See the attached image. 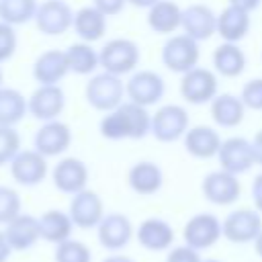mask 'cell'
<instances>
[{
    "label": "cell",
    "mask_w": 262,
    "mask_h": 262,
    "mask_svg": "<svg viewBox=\"0 0 262 262\" xmlns=\"http://www.w3.org/2000/svg\"><path fill=\"white\" fill-rule=\"evenodd\" d=\"M18 49V35L16 27L0 20V66L10 61Z\"/></svg>",
    "instance_id": "37"
},
{
    "label": "cell",
    "mask_w": 262,
    "mask_h": 262,
    "mask_svg": "<svg viewBox=\"0 0 262 262\" xmlns=\"http://www.w3.org/2000/svg\"><path fill=\"white\" fill-rule=\"evenodd\" d=\"M18 151H20V135L16 127L0 125V168L8 166Z\"/></svg>",
    "instance_id": "36"
},
{
    "label": "cell",
    "mask_w": 262,
    "mask_h": 262,
    "mask_svg": "<svg viewBox=\"0 0 262 262\" xmlns=\"http://www.w3.org/2000/svg\"><path fill=\"white\" fill-rule=\"evenodd\" d=\"M106 14L100 12L94 4H88V6H82L74 12V33L80 41H86V43H94V41H100L106 33Z\"/></svg>",
    "instance_id": "26"
},
{
    "label": "cell",
    "mask_w": 262,
    "mask_h": 262,
    "mask_svg": "<svg viewBox=\"0 0 262 262\" xmlns=\"http://www.w3.org/2000/svg\"><path fill=\"white\" fill-rule=\"evenodd\" d=\"M29 115V98L16 88L2 86L0 88V125L16 127Z\"/></svg>",
    "instance_id": "31"
},
{
    "label": "cell",
    "mask_w": 262,
    "mask_h": 262,
    "mask_svg": "<svg viewBox=\"0 0 262 262\" xmlns=\"http://www.w3.org/2000/svg\"><path fill=\"white\" fill-rule=\"evenodd\" d=\"M178 90L188 104H209L219 94V76L211 68L196 66L180 76Z\"/></svg>",
    "instance_id": "5"
},
{
    "label": "cell",
    "mask_w": 262,
    "mask_h": 262,
    "mask_svg": "<svg viewBox=\"0 0 262 262\" xmlns=\"http://www.w3.org/2000/svg\"><path fill=\"white\" fill-rule=\"evenodd\" d=\"M252 149H254L256 166H262V129L252 137Z\"/></svg>",
    "instance_id": "43"
},
{
    "label": "cell",
    "mask_w": 262,
    "mask_h": 262,
    "mask_svg": "<svg viewBox=\"0 0 262 262\" xmlns=\"http://www.w3.org/2000/svg\"><path fill=\"white\" fill-rule=\"evenodd\" d=\"M250 196H252V205L258 213H262V172L254 176L252 184H250Z\"/></svg>",
    "instance_id": "41"
},
{
    "label": "cell",
    "mask_w": 262,
    "mask_h": 262,
    "mask_svg": "<svg viewBox=\"0 0 262 262\" xmlns=\"http://www.w3.org/2000/svg\"><path fill=\"white\" fill-rule=\"evenodd\" d=\"M8 170H10L12 180L25 188H33V186L41 184L47 178V174L51 172L47 158L43 154H39L35 147L33 149H20L14 156V160L8 164Z\"/></svg>",
    "instance_id": "11"
},
{
    "label": "cell",
    "mask_w": 262,
    "mask_h": 262,
    "mask_svg": "<svg viewBox=\"0 0 262 262\" xmlns=\"http://www.w3.org/2000/svg\"><path fill=\"white\" fill-rule=\"evenodd\" d=\"M37 8V0H0V20L12 27H20L35 20Z\"/></svg>",
    "instance_id": "33"
},
{
    "label": "cell",
    "mask_w": 262,
    "mask_h": 262,
    "mask_svg": "<svg viewBox=\"0 0 262 262\" xmlns=\"http://www.w3.org/2000/svg\"><path fill=\"white\" fill-rule=\"evenodd\" d=\"M23 213V201L16 188L0 184V225L4 227L16 215Z\"/></svg>",
    "instance_id": "35"
},
{
    "label": "cell",
    "mask_w": 262,
    "mask_h": 262,
    "mask_svg": "<svg viewBox=\"0 0 262 262\" xmlns=\"http://www.w3.org/2000/svg\"><path fill=\"white\" fill-rule=\"evenodd\" d=\"M92 4L104 12L106 16H117L119 12H123V8L129 4L127 0H92Z\"/></svg>",
    "instance_id": "40"
},
{
    "label": "cell",
    "mask_w": 262,
    "mask_h": 262,
    "mask_svg": "<svg viewBox=\"0 0 262 262\" xmlns=\"http://www.w3.org/2000/svg\"><path fill=\"white\" fill-rule=\"evenodd\" d=\"M127 184L129 188L139 196H151L162 190L164 186V172L162 168L151 160H139L135 162L127 172Z\"/></svg>",
    "instance_id": "23"
},
{
    "label": "cell",
    "mask_w": 262,
    "mask_h": 262,
    "mask_svg": "<svg viewBox=\"0 0 262 262\" xmlns=\"http://www.w3.org/2000/svg\"><path fill=\"white\" fill-rule=\"evenodd\" d=\"M100 68L102 72L115 74V76H129L139 68L141 61V49L139 45L129 37H115L108 39L100 49Z\"/></svg>",
    "instance_id": "2"
},
{
    "label": "cell",
    "mask_w": 262,
    "mask_h": 262,
    "mask_svg": "<svg viewBox=\"0 0 262 262\" xmlns=\"http://www.w3.org/2000/svg\"><path fill=\"white\" fill-rule=\"evenodd\" d=\"M127 2H129L131 6H135V8H145V10H147V8L154 6L158 0H127Z\"/></svg>",
    "instance_id": "46"
},
{
    "label": "cell",
    "mask_w": 262,
    "mask_h": 262,
    "mask_svg": "<svg viewBox=\"0 0 262 262\" xmlns=\"http://www.w3.org/2000/svg\"><path fill=\"white\" fill-rule=\"evenodd\" d=\"M246 111L248 108H246L244 100L239 98V94H231V92H221L209 102L211 119L221 129H233V127L242 125Z\"/></svg>",
    "instance_id": "25"
},
{
    "label": "cell",
    "mask_w": 262,
    "mask_h": 262,
    "mask_svg": "<svg viewBox=\"0 0 262 262\" xmlns=\"http://www.w3.org/2000/svg\"><path fill=\"white\" fill-rule=\"evenodd\" d=\"M84 98L94 111L108 113L127 100L125 82L121 76H115L108 72L92 74L84 86Z\"/></svg>",
    "instance_id": "3"
},
{
    "label": "cell",
    "mask_w": 262,
    "mask_h": 262,
    "mask_svg": "<svg viewBox=\"0 0 262 262\" xmlns=\"http://www.w3.org/2000/svg\"><path fill=\"white\" fill-rule=\"evenodd\" d=\"M254 252L258 254V258L262 260V231H260V235L256 237V242H254Z\"/></svg>",
    "instance_id": "47"
},
{
    "label": "cell",
    "mask_w": 262,
    "mask_h": 262,
    "mask_svg": "<svg viewBox=\"0 0 262 262\" xmlns=\"http://www.w3.org/2000/svg\"><path fill=\"white\" fill-rule=\"evenodd\" d=\"M68 213L78 229H96L98 223L102 221V217L106 215L102 196L92 188H84V190L72 194Z\"/></svg>",
    "instance_id": "16"
},
{
    "label": "cell",
    "mask_w": 262,
    "mask_h": 262,
    "mask_svg": "<svg viewBox=\"0 0 262 262\" xmlns=\"http://www.w3.org/2000/svg\"><path fill=\"white\" fill-rule=\"evenodd\" d=\"M74 12L66 0H45L37 8L35 27L45 37L66 35L74 25Z\"/></svg>",
    "instance_id": "12"
},
{
    "label": "cell",
    "mask_w": 262,
    "mask_h": 262,
    "mask_svg": "<svg viewBox=\"0 0 262 262\" xmlns=\"http://www.w3.org/2000/svg\"><path fill=\"white\" fill-rule=\"evenodd\" d=\"M201 192H203L205 201H209L211 205L229 207L239 201L242 182H239V176L219 168V170L205 174V178L201 182Z\"/></svg>",
    "instance_id": "10"
},
{
    "label": "cell",
    "mask_w": 262,
    "mask_h": 262,
    "mask_svg": "<svg viewBox=\"0 0 262 262\" xmlns=\"http://www.w3.org/2000/svg\"><path fill=\"white\" fill-rule=\"evenodd\" d=\"M182 143H184V149L188 156H192L196 160H211V158H217L223 139L215 127L194 125L184 133Z\"/></svg>",
    "instance_id": "21"
},
{
    "label": "cell",
    "mask_w": 262,
    "mask_h": 262,
    "mask_svg": "<svg viewBox=\"0 0 262 262\" xmlns=\"http://www.w3.org/2000/svg\"><path fill=\"white\" fill-rule=\"evenodd\" d=\"M72 139L74 137H72V129L68 123L59 119L45 121L33 135V147L45 158H57L70 149Z\"/></svg>",
    "instance_id": "17"
},
{
    "label": "cell",
    "mask_w": 262,
    "mask_h": 262,
    "mask_svg": "<svg viewBox=\"0 0 262 262\" xmlns=\"http://www.w3.org/2000/svg\"><path fill=\"white\" fill-rule=\"evenodd\" d=\"M135 239L147 252H168L174 246L176 233L164 217H147L135 227Z\"/></svg>",
    "instance_id": "19"
},
{
    "label": "cell",
    "mask_w": 262,
    "mask_h": 262,
    "mask_svg": "<svg viewBox=\"0 0 262 262\" xmlns=\"http://www.w3.org/2000/svg\"><path fill=\"white\" fill-rule=\"evenodd\" d=\"M147 27L156 35H174L182 25V6L174 0H158L154 6L147 8Z\"/></svg>",
    "instance_id": "27"
},
{
    "label": "cell",
    "mask_w": 262,
    "mask_h": 262,
    "mask_svg": "<svg viewBox=\"0 0 262 262\" xmlns=\"http://www.w3.org/2000/svg\"><path fill=\"white\" fill-rule=\"evenodd\" d=\"M199 57H201L199 41L188 37L186 33H174L162 45V63L166 66V70L174 74L182 76L184 72L196 68Z\"/></svg>",
    "instance_id": "6"
},
{
    "label": "cell",
    "mask_w": 262,
    "mask_h": 262,
    "mask_svg": "<svg viewBox=\"0 0 262 262\" xmlns=\"http://www.w3.org/2000/svg\"><path fill=\"white\" fill-rule=\"evenodd\" d=\"M2 82H4V74H2V68H0V88H2Z\"/></svg>",
    "instance_id": "49"
},
{
    "label": "cell",
    "mask_w": 262,
    "mask_h": 262,
    "mask_svg": "<svg viewBox=\"0 0 262 262\" xmlns=\"http://www.w3.org/2000/svg\"><path fill=\"white\" fill-rule=\"evenodd\" d=\"M12 248H10V244H8V239H6V235H4V229H0V262H8L10 260V256H12Z\"/></svg>",
    "instance_id": "44"
},
{
    "label": "cell",
    "mask_w": 262,
    "mask_h": 262,
    "mask_svg": "<svg viewBox=\"0 0 262 262\" xmlns=\"http://www.w3.org/2000/svg\"><path fill=\"white\" fill-rule=\"evenodd\" d=\"M51 182L53 186L63 192V194H76L84 188H88V180H90V172L84 160L76 158V156H66L61 160H57V164L51 168Z\"/></svg>",
    "instance_id": "15"
},
{
    "label": "cell",
    "mask_w": 262,
    "mask_h": 262,
    "mask_svg": "<svg viewBox=\"0 0 262 262\" xmlns=\"http://www.w3.org/2000/svg\"><path fill=\"white\" fill-rule=\"evenodd\" d=\"M217 162H219L221 170H227L235 176L250 172L256 166L252 139H246L242 135H231V137L223 139L219 154H217Z\"/></svg>",
    "instance_id": "14"
},
{
    "label": "cell",
    "mask_w": 262,
    "mask_h": 262,
    "mask_svg": "<svg viewBox=\"0 0 262 262\" xmlns=\"http://www.w3.org/2000/svg\"><path fill=\"white\" fill-rule=\"evenodd\" d=\"M98 244L108 252H123L135 237V227L125 213L113 211L102 217L96 227Z\"/></svg>",
    "instance_id": "13"
},
{
    "label": "cell",
    "mask_w": 262,
    "mask_h": 262,
    "mask_svg": "<svg viewBox=\"0 0 262 262\" xmlns=\"http://www.w3.org/2000/svg\"><path fill=\"white\" fill-rule=\"evenodd\" d=\"M53 262H92V250L76 237H70L55 246Z\"/></svg>",
    "instance_id": "34"
},
{
    "label": "cell",
    "mask_w": 262,
    "mask_h": 262,
    "mask_svg": "<svg viewBox=\"0 0 262 262\" xmlns=\"http://www.w3.org/2000/svg\"><path fill=\"white\" fill-rule=\"evenodd\" d=\"M223 237V221L213 213H194L182 227V239L186 246L203 252L213 248Z\"/></svg>",
    "instance_id": "8"
},
{
    "label": "cell",
    "mask_w": 262,
    "mask_h": 262,
    "mask_svg": "<svg viewBox=\"0 0 262 262\" xmlns=\"http://www.w3.org/2000/svg\"><path fill=\"white\" fill-rule=\"evenodd\" d=\"M227 4L235 6V8L244 10V12H254L256 8H260L262 0H227Z\"/></svg>",
    "instance_id": "42"
},
{
    "label": "cell",
    "mask_w": 262,
    "mask_h": 262,
    "mask_svg": "<svg viewBox=\"0 0 262 262\" xmlns=\"http://www.w3.org/2000/svg\"><path fill=\"white\" fill-rule=\"evenodd\" d=\"M211 61H213V70L221 78H237L244 74L248 66V57L239 47V43H227V41H223L213 49Z\"/></svg>",
    "instance_id": "28"
},
{
    "label": "cell",
    "mask_w": 262,
    "mask_h": 262,
    "mask_svg": "<svg viewBox=\"0 0 262 262\" xmlns=\"http://www.w3.org/2000/svg\"><path fill=\"white\" fill-rule=\"evenodd\" d=\"M31 74H33V80L37 82V86L39 84H59L70 74L66 51L47 49V51L39 53L33 61Z\"/></svg>",
    "instance_id": "22"
},
{
    "label": "cell",
    "mask_w": 262,
    "mask_h": 262,
    "mask_svg": "<svg viewBox=\"0 0 262 262\" xmlns=\"http://www.w3.org/2000/svg\"><path fill=\"white\" fill-rule=\"evenodd\" d=\"M100 262H135V258H131L127 254H121V252H113V254L104 256Z\"/></svg>",
    "instance_id": "45"
},
{
    "label": "cell",
    "mask_w": 262,
    "mask_h": 262,
    "mask_svg": "<svg viewBox=\"0 0 262 262\" xmlns=\"http://www.w3.org/2000/svg\"><path fill=\"white\" fill-rule=\"evenodd\" d=\"M223 239L229 244H254L256 237L262 231V213H258L254 207H239L229 211L223 219Z\"/></svg>",
    "instance_id": "7"
},
{
    "label": "cell",
    "mask_w": 262,
    "mask_h": 262,
    "mask_svg": "<svg viewBox=\"0 0 262 262\" xmlns=\"http://www.w3.org/2000/svg\"><path fill=\"white\" fill-rule=\"evenodd\" d=\"M66 108V92L59 84H39L29 96V115L41 123L55 121Z\"/></svg>",
    "instance_id": "18"
},
{
    "label": "cell",
    "mask_w": 262,
    "mask_h": 262,
    "mask_svg": "<svg viewBox=\"0 0 262 262\" xmlns=\"http://www.w3.org/2000/svg\"><path fill=\"white\" fill-rule=\"evenodd\" d=\"M166 262H203L201 252L182 244V246H172L166 254Z\"/></svg>",
    "instance_id": "39"
},
{
    "label": "cell",
    "mask_w": 262,
    "mask_h": 262,
    "mask_svg": "<svg viewBox=\"0 0 262 262\" xmlns=\"http://www.w3.org/2000/svg\"><path fill=\"white\" fill-rule=\"evenodd\" d=\"M180 29H182V33L196 39L199 43L207 41L213 35H217V12H213V8L207 4L192 2L182 8Z\"/></svg>",
    "instance_id": "20"
},
{
    "label": "cell",
    "mask_w": 262,
    "mask_h": 262,
    "mask_svg": "<svg viewBox=\"0 0 262 262\" xmlns=\"http://www.w3.org/2000/svg\"><path fill=\"white\" fill-rule=\"evenodd\" d=\"M98 131L108 141L143 139L151 131V113L147 111V106L125 100L117 108L102 115Z\"/></svg>",
    "instance_id": "1"
},
{
    "label": "cell",
    "mask_w": 262,
    "mask_h": 262,
    "mask_svg": "<svg viewBox=\"0 0 262 262\" xmlns=\"http://www.w3.org/2000/svg\"><path fill=\"white\" fill-rule=\"evenodd\" d=\"M68 66L70 72L76 76H92L100 68V57L98 51L92 47V43L86 41H76L66 49Z\"/></svg>",
    "instance_id": "32"
},
{
    "label": "cell",
    "mask_w": 262,
    "mask_h": 262,
    "mask_svg": "<svg viewBox=\"0 0 262 262\" xmlns=\"http://www.w3.org/2000/svg\"><path fill=\"white\" fill-rule=\"evenodd\" d=\"M74 221L68 211L61 209H47L45 213L39 215V229H41V239L47 244H61L72 237L74 231Z\"/></svg>",
    "instance_id": "30"
},
{
    "label": "cell",
    "mask_w": 262,
    "mask_h": 262,
    "mask_svg": "<svg viewBox=\"0 0 262 262\" xmlns=\"http://www.w3.org/2000/svg\"><path fill=\"white\" fill-rule=\"evenodd\" d=\"M125 92H127V100L149 108L164 98L166 80L154 70H141L139 68L133 74H129V78L125 82Z\"/></svg>",
    "instance_id": "9"
},
{
    "label": "cell",
    "mask_w": 262,
    "mask_h": 262,
    "mask_svg": "<svg viewBox=\"0 0 262 262\" xmlns=\"http://www.w3.org/2000/svg\"><path fill=\"white\" fill-rule=\"evenodd\" d=\"M4 235L14 252H25L31 250L39 239H41V229H39V217L31 213H20L12 221L4 225Z\"/></svg>",
    "instance_id": "24"
},
{
    "label": "cell",
    "mask_w": 262,
    "mask_h": 262,
    "mask_svg": "<svg viewBox=\"0 0 262 262\" xmlns=\"http://www.w3.org/2000/svg\"><path fill=\"white\" fill-rule=\"evenodd\" d=\"M203 262H221V260H217V258H205Z\"/></svg>",
    "instance_id": "48"
},
{
    "label": "cell",
    "mask_w": 262,
    "mask_h": 262,
    "mask_svg": "<svg viewBox=\"0 0 262 262\" xmlns=\"http://www.w3.org/2000/svg\"><path fill=\"white\" fill-rule=\"evenodd\" d=\"M250 27H252L250 12H244L235 6L227 4L217 14V35L227 43H239L242 39H246V35L250 33Z\"/></svg>",
    "instance_id": "29"
},
{
    "label": "cell",
    "mask_w": 262,
    "mask_h": 262,
    "mask_svg": "<svg viewBox=\"0 0 262 262\" xmlns=\"http://www.w3.org/2000/svg\"><path fill=\"white\" fill-rule=\"evenodd\" d=\"M239 98L244 100L246 108L262 111V78H252L242 86Z\"/></svg>",
    "instance_id": "38"
},
{
    "label": "cell",
    "mask_w": 262,
    "mask_h": 262,
    "mask_svg": "<svg viewBox=\"0 0 262 262\" xmlns=\"http://www.w3.org/2000/svg\"><path fill=\"white\" fill-rule=\"evenodd\" d=\"M188 129H190V117L182 104L176 102L162 104L156 108V113H151L149 135H154L162 143H172L182 139Z\"/></svg>",
    "instance_id": "4"
}]
</instances>
